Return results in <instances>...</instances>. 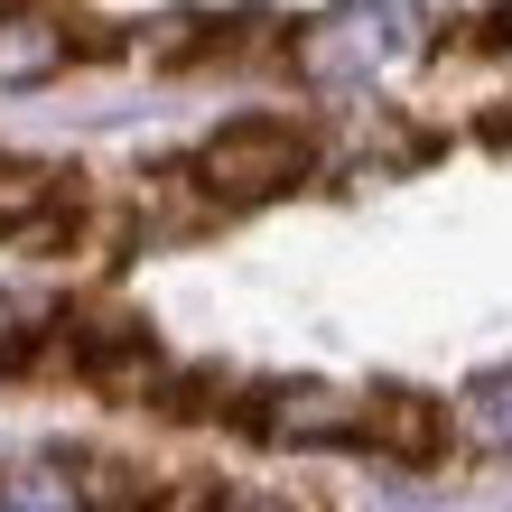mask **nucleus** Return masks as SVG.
Returning a JSON list of instances; mask_svg holds the SVG:
<instances>
[{"label": "nucleus", "instance_id": "f257e3e1", "mask_svg": "<svg viewBox=\"0 0 512 512\" xmlns=\"http://www.w3.org/2000/svg\"><path fill=\"white\" fill-rule=\"evenodd\" d=\"M410 47H419L410 0H345V10H326L317 28H298V75L326 84V94H354V84H373L382 66H401Z\"/></svg>", "mask_w": 512, "mask_h": 512}, {"label": "nucleus", "instance_id": "f03ea898", "mask_svg": "<svg viewBox=\"0 0 512 512\" xmlns=\"http://www.w3.org/2000/svg\"><path fill=\"white\" fill-rule=\"evenodd\" d=\"M196 177H205V196H224V205H261V196H280L308 177V140H298L289 122H233L196 149Z\"/></svg>", "mask_w": 512, "mask_h": 512}, {"label": "nucleus", "instance_id": "7ed1b4c3", "mask_svg": "<svg viewBox=\"0 0 512 512\" xmlns=\"http://www.w3.org/2000/svg\"><path fill=\"white\" fill-rule=\"evenodd\" d=\"M252 429H261L270 447H364V391H326V382L261 391Z\"/></svg>", "mask_w": 512, "mask_h": 512}, {"label": "nucleus", "instance_id": "20e7f679", "mask_svg": "<svg viewBox=\"0 0 512 512\" xmlns=\"http://www.w3.org/2000/svg\"><path fill=\"white\" fill-rule=\"evenodd\" d=\"M364 447H382L391 466H438L447 410L429 391H364Z\"/></svg>", "mask_w": 512, "mask_h": 512}, {"label": "nucleus", "instance_id": "39448f33", "mask_svg": "<svg viewBox=\"0 0 512 512\" xmlns=\"http://www.w3.org/2000/svg\"><path fill=\"white\" fill-rule=\"evenodd\" d=\"M75 38L56 19H28V10H0V94H28V84L66 75Z\"/></svg>", "mask_w": 512, "mask_h": 512}, {"label": "nucleus", "instance_id": "423d86ee", "mask_svg": "<svg viewBox=\"0 0 512 512\" xmlns=\"http://www.w3.org/2000/svg\"><path fill=\"white\" fill-rule=\"evenodd\" d=\"M38 215H56V177L28 159H0V233H28Z\"/></svg>", "mask_w": 512, "mask_h": 512}, {"label": "nucleus", "instance_id": "0eeeda50", "mask_svg": "<svg viewBox=\"0 0 512 512\" xmlns=\"http://www.w3.org/2000/svg\"><path fill=\"white\" fill-rule=\"evenodd\" d=\"M466 429H475V447H494V457L512 447V364L466 391Z\"/></svg>", "mask_w": 512, "mask_h": 512}, {"label": "nucleus", "instance_id": "6e6552de", "mask_svg": "<svg viewBox=\"0 0 512 512\" xmlns=\"http://www.w3.org/2000/svg\"><path fill=\"white\" fill-rule=\"evenodd\" d=\"M494 38H512V0H503V28H494Z\"/></svg>", "mask_w": 512, "mask_h": 512}]
</instances>
